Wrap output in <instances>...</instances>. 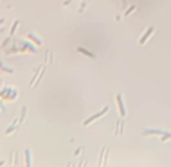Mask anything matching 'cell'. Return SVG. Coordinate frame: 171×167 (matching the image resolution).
<instances>
[{
  "label": "cell",
  "mask_w": 171,
  "mask_h": 167,
  "mask_svg": "<svg viewBox=\"0 0 171 167\" xmlns=\"http://www.w3.org/2000/svg\"><path fill=\"white\" fill-rule=\"evenodd\" d=\"M25 113H27V108L24 106V108H22V111H20V117H18V119H16V121H14V122H13V124H11V126H9L7 129H6V135H9V133H13V131H14V129H16V128L20 126V122H22V121H24V119H25Z\"/></svg>",
  "instance_id": "cell-1"
},
{
  "label": "cell",
  "mask_w": 171,
  "mask_h": 167,
  "mask_svg": "<svg viewBox=\"0 0 171 167\" xmlns=\"http://www.w3.org/2000/svg\"><path fill=\"white\" fill-rule=\"evenodd\" d=\"M106 111H108V106H103V110H101V111H97V113H94L92 117H88V119H87V121H83V126H88L90 122H94V121H96V119H99V117H103V115H104Z\"/></svg>",
  "instance_id": "cell-2"
},
{
  "label": "cell",
  "mask_w": 171,
  "mask_h": 167,
  "mask_svg": "<svg viewBox=\"0 0 171 167\" xmlns=\"http://www.w3.org/2000/svg\"><path fill=\"white\" fill-rule=\"evenodd\" d=\"M115 101H117V106H119V115H121V119H124V115H126V108H124V103H122L121 93L115 95Z\"/></svg>",
  "instance_id": "cell-3"
},
{
  "label": "cell",
  "mask_w": 171,
  "mask_h": 167,
  "mask_svg": "<svg viewBox=\"0 0 171 167\" xmlns=\"http://www.w3.org/2000/svg\"><path fill=\"white\" fill-rule=\"evenodd\" d=\"M151 34H153V27H148V29L144 31V34L139 38V43H141V45H144V43H146V40H148L149 36H151Z\"/></svg>",
  "instance_id": "cell-4"
},
{
  "label": "cell",
  "mask_w": 171,
  "mask_h": 167,
  "mask_svg": "<svg viewBox=\"0 0 171 167\" xmlns=\"http://www.w3.org/2000/svg\"><path fill=\"white\" fill-rule=\"evenodd\" d=\"M164 133H166L164 129H144V131H142L144 137H148V135H160V137H162Z\"/></svg>",
  "instance_id": "cell-5"
},
{
  "label": "cell",
  "mask_w": 171,
  "mask_h": 167,
  "mask_svg": "<svg viewBox=\"0 0 171 167\" xmlns=\"http://www.w3.org/2000/svg\"><path fill=\"white\" fill-rule=\"evenodd\" d=\"M78 52H79V54H85L87 58H96L94 52H90V51H87V49H83V47H78Z\"/></svg>",
  "instance_id": "cell-6"
},
{
  "label": "cell",
  "mask_w": 171,
  "mask_h": 167,
  "mask_svg": "<svg viewBox=\"0 0 171 167\" xmlns=\"http://www.w3.org/2000/svg\"><path fill=\"white\" fill-rule=\"evenodd\" d=\"M24 158H25V167H31V151L29 149L24 151Z\"/></svg>",
  "instance_id": "cell-7"
},
{
  "label": "cell",
  "mask_w": 171,
  "mask_h": 167,
  "mask_svg": "<svg viewBox=\"0 0 171 167\" xmlns=\"http://www.w3.org/2000/svg\"><path fill=\"white\" fill-rule=\"evenodd\" d=\"M122 133V121H117V129H115V135H121Z\"/></svg>",
  "instance_id": "cell-8"
},
{
  "label": "cell",
  "mask_w": 171,
  "mask_h": 167,
  "mask_svg": "<svg viewBox=\"0 0 171 167\" xmlns=\"http://www.w3.org/2000/svg\"><path fill=\"white\" fill-rule=\"evenodd\" d=\"M133 11H135V6H130V7H128V9L124 11V16H130V14H132Z\"/></svg>",
  "instance_id": "cell-9"
},
{
  "label": "cell",
  "mask_w": 171,
  "mask_h": 167,
  "mask_svg": "<svg viewBox=\"0 0 171 167\" xmlns=\"http://www.w3.org/2000/svg\"><path fill=\"white\" fill-rule=\"evenodd\" d=\"M16 27H18V20H14V23H13V27L9 29V36H11V34H14V31H16Z\"/></svg>",
  "instance_id": "cell-10"
},
{
  "label": "cell",
  "mask_w": 171,
  "mask_h": 167,
  "mask_svg": "<svg viewBox=\"0 0 171 167\" xmlns=\"http://www.w3.org/2000/svg\"><path fill=\"white\" fill-rule=\"evenodd\" d=\"M169 138H171V133H169V131H166V133L160 137V140H162V142H166V140H169Z\"/></svg>",
  "instance_id": "cell-11"
},
{
  "label": "cell",
  "mask_w": 171,
  "mask_h": 167,
  "mask_svg": "<svg viewBox=\"0 0 171 167\" xmlns=\"http://www.w3.org/2000/svg\"><path fill=\"white\" fill-rule=\"evenodd\" d=\"M29 38H31V40H33V41H34V43H36V45H40V43H41V41H40V40H38V38H34V36H33V34H29Z\"/></svg>",
  "instance_id": "cell-12"
}]
</instances>
